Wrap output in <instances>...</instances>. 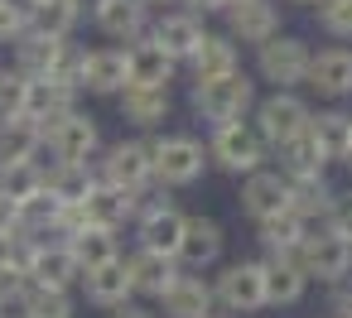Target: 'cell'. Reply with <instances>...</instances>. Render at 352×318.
<instances>
[{
	"mask_svg": "<svg viewBox=\"0 0 352 318\" xmlns=\"http://www.w3.org/2000/svg\"><path fill=\"white\" fill-rule=\"evenodd\" d=\"M256 102L261 97H256V78L251 73H232V78H217V82H193V92H188V106H193V116L208 130L246 121L256 111Z\"/></svg>",
	"mask_w": 352,
	"mask_h": 318,
	"instance_id": "1",
	"label": "cell"
},
{
	"mask_svg": "<svg viewBox=\"0 0 352 318\" xmlns=\"http://www.w3.org/2000/svg\"><path fill=\"white\" fill-rule=\"evenodd\" d=\"M150 169L160 188H193L208 174V145L188 130L150 135Z\"/></svg>",
	"mask_w": 352,
	"mask_h": 318,
	"instance_id": "2",
	"label": "cell"
},
{
	"mask_svg": "<svg viewBox=\"0 0 352 318\" xmlns=\"http://www.w3.org/2000/svg\"><path fill=\"white\" fill-rule=\"evenodd\" d=\"M265 159H270V150H265V140L256 135L251 121H232V126H217L208 135V164H217L222 174L251 179V174L265 169Z\"/></svg>",
	"mask_w": 352,
	"mask_h": 318,
	"instance_id": "3",
	"label": "cell"
},
{
	"mask_svg": "<svg viewBox=\"0 0 352 318\" xmlns=\"http://www.w3.org/2000/svg\"><path fill=\"white\" fill-rule=\"evenodd\" d=\"M97 179L111 183V188H126V193H145L155 188V169H150V140L145 135H121L111 145H102L97 155Z\"/></svg>",
	"mask_w": 352,
	"mask_h": 318,
	"instance_id": "4",
	"label": "cell"
},
{
	"mask_svg": "<svg viewBox=\"0 0 352 318\" xmlns=\"http://www.w3.org/2000/svg\"><path fill=\"white\" fill-rule=\"evenodd\" d=\"M212 299H217V308L232 313V318L261 313V308H265V265H261V260H227V265L212 275Z\"/></svg>",
	"mask_w": 352,
	"mask_h": 318,
	"instance_id": "5",
	"label": "cell"
},
{
	"mask_svg": "<svg viewBox=\"0 0 352 318\" xmlns=\"http://www.w3.org/2000/svg\"><path fill=\"white\" fill-rule=\"evenodd\" d=\"M44 155H49V164H97V155H102V126H97V116H87L78 106L73 116L54 121L44 130Z\"/></svg>",
	"mask_w": 352,
	"mask_h": 318,
	"instance_id": "6",
	"label": "cell"
},
{
	"mask_svg": "<svg viewBox=\"0 0 352 318\" xmlns=\"http://www.w3.org/2000/svg\"><path fill=\"white\" fill-rule=\"evenodd\" d=\"M309 58H314V49L299 34H275L270 44L256 49V78L270 82L275 92H294L309 78Z\"/></svg>",
	"mask_w": 352,
	"mask_h": 318,
	"instance_id": "7",
	"label": "cell"
},
{
	"mask_svg": "<svg viewBox=\"0 0 352 318\" xmlns=\"http://www.w3.org/2000/svg\"><path fill=\"white\" fill-rule=\"evenodd\" d=\"M309 102L299 97V92H270V97H261L256 102V111H251V126H256V135L265 140V150H280L285 140H294V135H304L309 130Z\"/></svg>",
	"mask_w": 352,
	"mask_h": 318,
	"instance_id": "8",
	"label": "cell"
},
{
	"mask_svg": "<svg viewBox=\"0 0 352 318\" xmlns=\"http://www.w3.org/2000/svg\"><path fill=\"white\" fill-rule=\"evenodd\" d=\"M222 20H227V39L241 49V44H251V49H261V44H270L275 34H280V0H232V5L222 10Z\"/></svg>",
	"mask_w": 352,
	"mask_h": 318,
	"instance_id": "9",
	"label": "cell"
},
{
	"mask_svg": "<svg viewBox=\"0 0 352 318\" xmlns=\"http://www.w3.org/2000/svg\"><path fill=\"white\" fill-rule=\"evenodd\" d=\"M92 25L102 39H111V49H131L150 34V10L140 5V0H92Z\"/></svg>",
	"mask_w": 352,
	"mask_h": 318,
	"instance_id": "10",
	"label": "cell"
},
{
	"mask_svg": "<svg viewBox=\"0 0 352 318\" xmlns=\"http://www.w3.org/2000/svg\"><path fill=\"white\" fill-rule=\"evenodd\" d=\"M299 270L318 284L352 280V241H342L333 231H309L304 246H299Z\"/></svg>",
	"mask_w": 352,
	"mask_h": 318,
	"instance_id": "11",
	"label": "cell"
},
{
	"mask_svg": "<svg viewBox=\"0 0 352 318\" xmlns=\"http://www.w3.org/2000/svg\"><path fill=\"white\" fill-rule=\"evenodd\" d=\"M222 251H227V231H222V222L217 217H203V212H188V222H184V241H179V270H188V275H203V270H212L217 260H222Z\"/></svg>",
	"mask_w": 352,
	"mask_h": 318,
	"instance_id": "12",
	"label": "cell"
},
{
	"mask_svg": "<svg viewBox=\"0 0 352 318\" xmlns=\"http://www.w3.org/2000/svg\"><path fill=\"white\" fill-rule=\"evenodd\" d=\"M150 44H160L174 63H188L193 54H198V44L208 39V20H198V15H188V10H160L155 20H150V34H145Z\"/></svg>",
	"mask_w": 352,
	"mask_h": 318,
	"instance_id": "13",
	"label": "cell"
},
{
	"mask_svg": "<svg viewBox=\"0 0 352 318\" xmlns=\"http://www.w3.org/2000/svg\"><path fill=\"white\" fill-rule=\"evenodd\" d=\"M131 87V63H126V49H87V63H82V78H78V92H92V97H121Z\"/></svg>",
	"mask_w": 352,
	"mask_h": 318,
	"instance_id": "14",
	"label": "cell"
},
{
	"mask_svg": "<svg viewBox=\"0 0 352 318\" xmlns=\"http://www.w3.org/2000/svg\"><path fill=\"white\" fill-rule=\"evenodd\" d=\"M236 203H241V212L261 227V222L289 212V179H280L275 169H261V174L241 179V198H236Z\"/></svg>",
	"mask_w": 352,
	"mask_h": 318,
	"instance_id": "15",
	"label": "cell"
},
{
	"mask_svg": "<svg viewBox=\"0 0 352 318\" xmlns=\"http://www.w3.org/2000/svg\"><path fill=\"white\" fill-rule=\"evenodd\" d=\"M318 97L328 102H342L352 97V49L347 44H333V49H318L309 58V78H304Z\"/></svg>",
	"mask_w": 352,
	"mask_h": 318,
	"instance_id": "16",
	"label": "cell"
},
{
	"mask_svg": "<svg viewBox=\"0 0 352 318\" xmlns=\"http://www.w3.org/2000/svg\"><path fill=\"white\" fill-rule=\"evenodd\" d=\"M160 313L164 318H212L217 313V299H212V280L203 275H179L164 294H160Z\"/></svg>",
	"mask_w": 352,
	"mask_h": 318,
	"instance_id": "17",
	"label": "cell"
},
{
	"mask_svg": "<svg viewBox=\"0 0 352 318\" xmlns=\"http://www.w3.org/2000/svg\"><path fill=\"white\" fill-rule=\"evenodd\" d=\"M78 289H82V299H87L92 308H102V313H111V308L131 304V299H135V284H131L126 255H121V260H111V265H102V270H87Z\"/></svg>",
	"mask_w": 352,
	"mask_h": 318,
	"instance_id": "18",
	"label": "cell"
},
{
	"mask_svg": "<svg viewBox=\"0 0 352 318\" xmlns=\"http://www.w3.org/2000/svg\"><path fill=\"white\" fill-rule=\"evenodd\" d=\"M116 111H121V121L135 126V130H160V126L169 121V111H174V97H169L164 87H126V92L116 97Z\"/></svg>",
	"mask_w": 352,
	"mask_h": 318,
	"instance_id": "19",
	"label": "cell"
},
{
	"mask_svg": "<svg viewBox=\"0 0 352 318\" xmlns=\"http://www.w3.org/2000/svg\"><path fill=\"white\" fill-rule=\"evenodd\" d=\"M30 284H44V289H63V294H73V289L82 284V270H78V260H73V251H68L63 241H44V246L34 251Z\"/></svg>",
	"mask_w": 352,
	"mask_h": 318,
	"instance_id": "20",
	"label": "cell"
},
{
	"mask_svg": "<svg viewBox=\"0 0 352 318\" xmlns=\"http://www.w3.org/2000/svg\"><path fill=\"white\" fill-rule=\"evenodd\" d=\"M82 212H87V227L121 231V227H131V222H135V193L111 188V183H102V179H97V188H92V193H87V203H82Z\"/></svg>",
	"mask_w": 352,
	"mask_h": 318,
	"instance_id": "21",
	"label": "cell"
},
{
	"mask_svg": "<svg viewBox=\"0 0 352 318\" xmlns=\"http://www.w3.org/2000/svg\"><path fill=\"white\" fill-rule=\"evenodd\" d=\"M126 270H131V284H135V294H145V299H160L184 270H179V260L174 255H160V251H131L126 255Z\"/></svg>",
	"mask_w": 352,
	"mask_h": 318,
	"instance_id": "22",
	"label": "cell"
},
{
	"mask_svg": "<svg viewBox=\"0 0 352 318\" xmlns=\"http://www.w3.org/2000/svg\"><path fill=\"white\" fill-rule=\"evenodd\" d=\"M261 265H265V308H289L304 299L309 275L299 270L294 255H261Z\"/></svg>",
	"mask_w": 352,
	"mask_h": 318,
	"instance_id": "23",
	"label": "cell"
},
{
	"mask_svg": "<svg viewBox=\"0 0 352 318\" xmlns=\"http://www.w3.org/2000/svg\"><path fill=\"white\" fill-rule=\"evenodd\" d=\"M188 73H193V82L232 78V73H241V49H236L227 34H212V30H208V39H203L198 54L188 58Z\"/></svg>",
	"mask_w": 352,
	"mask_h": 318,
	"instance_id": "24",
	"label": "cell"
},
{
	"mask_svg": "<svg viewBox=\"0 0 352 318\" xmlns=\"http://www.w3.org/2000/svg\"><path fill=\"white\" fill-rule=\"evenodd\" d=\"M78 87H63V82H30V102H25V116L39 126V135L54 126V121H63V116H73L78 111Z\"/></svg>",
	"mask_w": 352,
	"mask_h": 318,
	"instance_id": "25",
	"label": "cell"
},
{
	"mask_svg": "<svg viewBox=\"0 0 352 318\" xmlns=\"http://www.w3.org/2000/svg\"><path fill=\"white\" fill-rule=\"evenodd\" d=\"M270 159H280V179H289V183H304V179H323V169H328V159H323V150L314 145V135L304 130V135H294V140H285L280 150H270Z\"/></svg>",
	"mask_w": 352,
	"mask_h": 318,
	"instance_id": "26",
	"label": "cell"
},
{
	"mask_svg": "<svg viewBox=\"0 0 352 318\" xmlns=\"http://www.w3.org/2000/svg\"><path fill=\"white\" fill-rule=\"evenodd\" d=\"M184 222H188V212H184V207L150 212V217H140V222H135V246H140V251H160V255H179Z\"/></svg>",
	"mask_w": 352,
	"mask_h": 318,
	"instance_id": "27",
	"label": "cell"
},
{
	"mask_svg": "<svg viewBox=\"0 0 352 318\" xmlns=\"http://www.w3.org/2000/svg\"><path fill=\"white\" fill-rule=\"evenodd\" d=\"M126 63H131V87H164V92H169L174 73H179V63H174L160 44H150V39L131 44V49H126Z\"/></svg>",
	"mask_w": 352,
	"mask_h": 318,
	"instance_id": "28",
	"label": "cell"
},
{
	"mask_svg": "<svg viewBox=\"0 0 352 318\" xmlns=\"http://www.w3.org/2000/svg\"><path fill=\"white\" fill-rule=\"evenodd\" d=\"M92 188H97V169H92V164H49L44 193H49L58 207H82Z\"/></svg>",
	"mask_w": 352,
	"mask_h": 318,
	"instance_id": "29",
	"label": "cell"
},
{
	"mask_svg": "<svg viewBox=\"0 0 352 318\" xmlns=\"http://www.w3.org/2000/svg\"><path fill=\"white\" fill-rule=\"evenodd\" d=\"M309 135H314V145L323 150V159L328 164H342L347 155H352V116L347 111H314L309 116Z\"/></svg>",
	"mask_w": 352,
	"mask_h": 318,
	"instance_id": "30",
	"label": "cell"
},
{
	"mask_svg": "<svg viewBox=\"0 0 352 318\" xmlns=\"http://www.w3.org/2000/svg\"><path fill=\"white\" fill-rule=\"evenodd\" d=\"M44 155V135L30 116H0V164H25Z\"/></svg>",
	"mask_w": 352,
	"mask_h": 318,
	"instance_id": "31",
	"label": "cell"
},
{
	"mask_svg": "<svg viewBox=\"0 0 352 318\" xmlns=\"http://www.w3.org/2000/svg\"><path fill=\"white\" fill-rule=\"evenodd\" d=\"M63 246L73 251V260H78L82 275H87V270H102V265H111V260H121V241H116V231H102V227H82V231L68 236Z\"/></svg>",
	"mask_w": 352,
	"mask_h": 318,
	"instance_id": "32",
	"label": "cell"
},
{
	"mask_svg": "<svg viewBox=\"0 0 352 318\" xmlns=\"http://www.w3.org/2000/svg\"><path fill=\"white\" fill-rule=\"evenodd\" d=\"M328 207H333V188H328V179L289 183V217H299V222H304V231H314V222H318V231H323Z\"/></svg>",
	"mask_w": 352,
	"mask_h": 318,
	"instance_id": "33",
	"label": "cell"
},
{
	"mask_svg": "<svg viewBox=\"0 0 352 318\" xmlns=\"http://www.w3.org/2000/svg\"><path fill=\"white\" fill-rule=\"evenodd\" d=\"M44 179H49V164L44 159H25V164H0V193L10 203H34L44 198Z\"/></svg>",
	"mask_w": 352,
	"mask_h": 318,
	"instance_id": "34",
	"label": "cell"
},
{
	"mask_svg": "<svg viewBox=\"0 0 352 318\" xmlns=\"http://www.w3.org/2000/svg\"><path fill=\"white\" fill-rule=\"evenodd\" d=\"M78 25H82L78 0H49V5L30 10V34H44V39H73Z\"/></svg>",
	"mask_w": 352,
	"mask_h": 318,
	"instance_id": "35",
	"label": "cell"
},
{
	"mask_svg": "<svg viewBox=\"0 0 352 318\" xmlns=\"http://www.w3.org/2000/svg\"><path fill=\"white\" fill-rule=\"evenodd\" d=\"M304 222L299 217H289V212H280V217H270V222H261L256 227V241H261V251L265 255H294L299 260V246H304Z\"/></svg>",
	"mask_w": 352,
	"mask_h": 318,
	"instance_id": "36",
	"label": "cell"
},
{
	"mask_svg": "<svg viewBox=\"0 0 352 318\" xmlns=\"http://www.w3.org/2000/svg\"><path fill=\"white\" fill-rule=\"evenodd\" d=\"M58 44H63V39H44V34H25V39H15V44H10V49H15V68H20L30 82H34V78H49Z\"/></svg>",
	"mask_w": 352,
	"mask_h": 318,
	"instance_id": "37",
	"label": "cell"
},
{
	"mask_svg": "<svg viewBox=\"0 0 352 318\" xmlns=\"http://www.w3.org/2000/svg\"><path fill=\"white\" fill-rule=\"evenodd\" d=\"M20 313H25V318H78V304H73V294H63V289L30 284L25 299H20Z\"/></svg>",
	"mask_w": 352,
	"mask_h": 318,
	"instance_id": "38",
	"label": "cell"
},
{
	"mask_svg": "<svg viewBox=\"0 0 352 318\" xmlns=\"http://www.w3.org/2000/svg\"><path fill=\"white\" fill-rule=\"evenodd\" d=\"M82 63H87V44H78V39H63V44H58V54H54V68H49V78H34V82H63V87H78V78H82Z\"/></svg>",
	"mask_w": 352,
	"mask_h": 318,
	"instance_id": "39",
	"label": "cell"
},
{
	"mask_svg": "<svg viewBox=\"0 0 352 318\" xmlns=\"http://www.w3.org/2000/svg\"><path fill=\"white\" fill-rule=\"evenodd\" d=\"M314 20H318V30H323L328 39L347 44V39H352V0H318V5H314Z\"/></svg>",
	"mask_w": 352,
	"mask_h": 318,
	"instance_id": "40",
	"label": "cell"
},
{
	"mask_svg": "<svg viewBox=\"0 0 352 318\" xmlns=\"http://www.w3.org/2000/svg\"><path fill=\"white\" fill-rule=\"evenodd\" d=\"M25 102H30V78L15 63L0 68V116H25Z\"/></svg>",
	"mask_w": 352,
	"mask_h": 318,
	"instance_id": "41",
	"label": "cell"
},
{
	"mask_svg": "<svg viewBox=\"0 0 352 318\" xmlns=\"http://www.w3.org/2000/svg\"><path fill=\"white\" fill-rule=\"evenodd\" d=\"M25 34H30V10L20 0H0V39H6V49L15 39H25Z\"/></svg>",
	"mask_w": 352,
	"mask_h": 318,
	"instance_id": "42",
	"label": "cell"
},
{
	"mask_svg": "<svg viewBox=\"0 0 352 318\" xmlns=\"http://www.w3.org/2000/svg\"><path fill=\"white\" fill-rule=\"evenodd\" d=\"M323 231H333V236L352 241V193H333V207H328Z\"/></svg>",
	"mask_w": 352,
	"mask_h": 318,
	"instance_id": "43",
	"label": "cell"
},
{
	"mask_svg": "<svg viewBox=\"0 0 352 318\" xmlns=\"http://www.w3.org/2000/svg\"><path fill=\"white\" fill-rule=\"evenodd\" d=\"M25 289H30V275H25V270H15V265H6V260H0V308H10V304H20V299H25Z\"/></svg>",
	"mask_w": 352,
	"mask_h": 318,
	"instance_id": "44",
	"label": "cell"
},
{
	"mask_svg": "<svg viewBox=\"0 0 352 318\" xmlns=\"http://www.w3.org/2000/svg\"><path fill=\"white\" fill-rule=\"evenodd\" d=\"M328 308H333L338 318H352V280H338V284H333V294H328Z\"/></svg>",
	"mask_w": 352,
	"mask_h": 318,
	"instance_id": "45",
	"label": "cell"
},
{
	"mask_svg": "<svg viewBox=\"0 0 352 318\" xmlns=\"http://www.w3.org/2000/svg\"><path fill=\"white\" fill-rule=\"evenodd\" d=\"M10 231H20V203H10L6 193H0V241H6Z\"/></svg>",
	"mask_w": 352,
	"mask_h": 318,
	"instance_id": "46",
	"label": "cell"
},
{
	"mask_svg": "<svg viewBox=\"0 0 352 318\" xmlns=\"http://www.w3.org/2000/svg\"><path fill=\"white\" fill-rule=\"evenodd\" d=\"M179 10H188V15H198V20H208V15H222V10H227V0H179Z\"/></svg>",
	"mask_w": 352,
	"mask_h": 318,
	"instance_id": "47",
	"label": "cell"
},
{
	"mask_svg": "<svg viewBox=\"0 0 352 318\" xmlns=\"http://www.w3.org/2000/svg\"><path fill=\"white\" fill-rule=\"evenodd\" d=\"M107 318H160V313H155V308H145V304H135V299H131V304H121V308H111V313H107Z\"/></svg>",
	"mask_w": 352,
	"mask_h": 318,
	"instance_id": "48",
	"label": "cell"
},
{
	"mask_svg": "<svg viewBox=\"0 0 352 318\" xmlns=\"http://www.w3.org/2000/svg\"><path fill=\"white\" fill-rule=\"evenodd\" d=\"M140 5H145V10L155 15V10H164V5H179V0H140Z\"/></svg>",
	"mask_w": 352,
	"mask_h": 318,
	"instance_id": "49",
	"label": "cell"
},
{
	"mask_svg": "<svg viewBox=\"0 0 352 318\" xmlns=\"http://www.w3.org/2000/svg\"><path fill=\"white\" fill-rule=\"evenodd\" d=\"M20 5H25V10H39V5H49V0H20Z\"/></svg>",
	"mask_w": 352,
	"mask_h": 318,
	"instance_id": "50",
	"label": "cell"
},
{
	"mask_svg": "<svg viewBox=\"0 0 352 318\" xmlns=\"http://www.w3.org/2000/svg\"><path fill=\"white\" fill-rule=\"evenodd\" d=\"M289 5H318V0H289Z\"/></svg>",
	"mask_w": 352,
	"mask_h": 318,
	"instance_id": "51",
	"label": "cell"
},
{
	"mask_svg": "<svg viewBox=\"0 0 352 318\" xmlns=\"http://www.w3.org/2000/svg\"><path fill=\"white\" fill-rule=\"evenodd\" d=\"M212 318H232V313H222V308H217V313H212Z\"/></svg>",
	"mask_w": 352,
	"mask_h": 318,
	"instance_id": "52",
	"label": "cell"
},
{
	"mask_svg": "<svg viewBox=\"0 0 352 318\" xmlns=\"http://www.w3.org/2000/svg\"><path fill=\"white\" fill-rule=\"evenodd\" d=\"M342 164H347V169H352V155H347V159H342Z\"/></svg>",
	"mask_w": 352,
	"mask_h": 318,
	"instance_id": "53",
	"label": "cell"
},
{
	"mask_svg": "<svg viewBox=\"0 0 352 318\" xmlns=\"http://www.w3.org/2000/svg\"><path fill=\"white\" fill-rule=\"evenodd\" d=\"M0 318H10V313H6V308H0Z\"/></svg>",
	"mask_w": 352,
	"mask_h": 318,
	"instance_id": "54",
	"label": "cell"
},
{
	"mask_svg": "<svg viewBox=\"0 0 352 318\" xmlns=\"http://www.w3.org/2000/svg\"><path fill=\"white\" fill-rule=\"evenodd\" d=\"M0 49H6V39H0Z\"/></svg>",
	"mask_w": 352,
	"mask_h": 318,
	"instance_id": "55",
	"label": "cell"
},
{
	"mask_svg": "<svg viewBox=\"0 0 352 318\" xmlns=\"http://www.w3.org/2000/svg\"><path fill=\"white\" fill-rule=\"evenodd\" d=\"M15 318H25V313H15Z\"/></svg>",
	"mask_w": 352,
	"mask_h": 318,
	"instance_id": "56",
	"label": "cell"
},
{
	"mask_svg": "<svg viewBox=\"0 0 352 318\" xmlns=\"http://www.w3.org/2000/svg\"><path fill=\"white\" fill-rule=\"evenodd\" d=\"M227 5H232V0H227Z\"/></svg>",
	"mask_w": 352,
	"mask_h": 318,
	"instance_id": "57",
	"label": "cell"
}]
</instances>
